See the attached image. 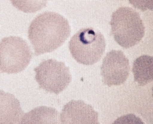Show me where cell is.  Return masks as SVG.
Returning <instances> with one entry per match:
<instances>
[{"label": "cell", "mask_w": 153, "mask_h": 124, "mask_svg": "<svg viewBox=\"0 0 153 124\" xmlns=\"http://www.w3.org/2000/svg\"><path fill=\"white\" fill-rule=\"evenodd\" d=\"M71 26L67 19L59 13L45 12L31 22L28 30V39L36 56L54 51L69 37Z\"/></svg>", "instance_id": "1"}, {"label": "cell", "mask_w": 153, "mask_h": 124, "mask_svg": "<svg viewBox=\"0 0 153 124\" xmlns=\"http://www.w3.org/2000/svg\"><path fill=\"white\" fill-rule=\"evenodd\" d=\"M110 24L115 41L124 48L135 46L145 35V25L140 14L130 7L116 10L112 13Z\"/></svg>", "instance_id": "2"}, {"label": "cell", "mask_w": 153, "mask_h": 124, "mask_svg": "<svg viewBox=\"0 0 153 124\" xmlns=\"http://www.w3.org/2000/svg\"><path fill=\"white\" fill-rule=\"evenodd\" d=\"M104 36L93 28L79 30L69 42V49L73 58L84 65H92L102 58L105 51Z\"/></svg>", "instance_id": "3"}, {"label": "cell", "mask_w": 153, "mask_h": 124, "mask_svg": "<svg viewBox=\"0 0 153 124\" xmlns=\"http://www.w3.org/2000/svg\"><path fill=\"white\" fill-rule=\"evenodd\" d=\"M33 54L27 43L21 37L10 36L0 43L1 71L17 74L23 71L30 63Z\"/></svg>", "instance_id": "4"}, {"label": "cell", "mask_w": 153, "mask_h": 124, "mask_svg": "<svg viewBox=\"0 0 153 124\" xmlns=\"http://www.w3.org/2000/svg\"><path fill=\"white\" fill-rule=\"evenodd\" d=\"M35 79L46 92L58 94L65 89L72 80L68 67L53 59L45 60L34 69Z\"/></svg>", "instance_id": "5"}, {"label": "cell", "mask_w": 153, "mask_h": 124, "mask_svg": "<svg viewBox=\"0 0 153 124\" xmlns=\"http://www.w3.org/2000/svg\"><path fill=\"white\" fill-rule=\"evenodd\" d=\"M130 67L129 60L120 50H111L107 53L100 67L102 80L109 87L126 82Z\"/></svg>", "instance_id": "6"}, {"label": "cell", "mask_w": 153, "mask_h": 124, "mask_svg": "<svg viewBox=\"0 0 153 124\" xmlns=\"http://www.w3.org/2000/svg\"><path fill=\"white\" fill-rule=\"evenodd\" d=\"M60 120L62 124H99L98 113L82 100H71L65 105Z\"/></svg>", "instance_id": "7"}, {"label": "cell", "mask_w": 153, "mask_h": 124, "mask_svg": "<svg viewBox=\"0 0 153 124\" xmlns=\"http://www.w3.org/2000/svg\"><path fill=\"white\" fill-rule=\"evenodd\" d=\"M153 57L148 55L139 56L134 61L132 72L139 86H146L153 81Z\"/></svg>", "instance_id": "8"}, {"label": "cell", "mask_w": 153, "mask_h": 124, "mask_svg": "<svg viewBox=\"0 0 153 124\" xmlns=\"http://www.w3.org/2000/svg\"><path fill=\"white\" fill-rule=\"evenodd\" d=\"M58 111L52 107H36L23 117L21 124H58Z\"/></svg>", "instance_id": "9"}]
</instances>
